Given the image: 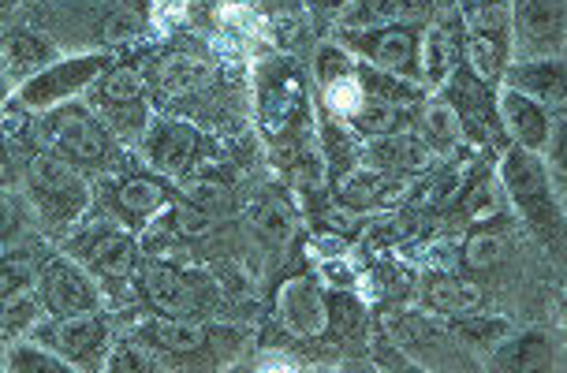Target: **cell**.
<instances>
[{"mask_svg": "<svg viewBox=\"0 0 567 373\" xmlns=\"http://www.w3.org/2000/svg\"><path fill=\"white\" fill-rule=\"evenodd\" d=\"M38 143L53 149L56 157L71 160L83 173L116 176L127 168V146L97 120L94 108L83 97H71L64 105H53L34 120Z\"/></svg>", "mask_w": 567, "mask_h": 373, "instance_id": "cell-1", "label": "cell"}, {"mask_svg": "<svg viewBox=\"0 0 567 373\" xmlns=\"http://www.w3.org/2000/svg\"><path fill=\"white\" fill-rule=\"evenodd\" d=\"M504 195L519 209L523 225L542 239L545 247L560 255L564 247V195L553 184V173L542 154L523 146L504 149L501 168H496Z\"/></svg>", "mask_w": 567, "mask_h": 373, "instance_id": "cell-2", "label": "cell"}, {"mask_svg": "<svg viewBox=\"0 0 567 373\" xmlns=\"http://www.w3.org/2000/svg\"><path fill=\"white\" fill-rule=\"evenodd\" d=\"M64 255L75 258L90 277L97 280L109 299L120 302L124 291L135 296V269H138V236L113 217H83L64 236Z\"/></svg>", "mask_w": 567, "mask_h": 373, "instance_id": "cell-3", "label": "cell"}, {"mask_svg": "<svg viewBox=\"0 0 567 373\" xmlns=\"http://www.w3.org/2000/svg\"><path fill=\"white\" fill-rule=\"evenodd\" d=\"M23 190L38 220L56 236H68L90 214V201H94V187H90L83 168L56 157L53 149H38L27 157Z\"/></svg>", "mask_w": 567, "mask_h": 373, "instance_id": "cell-4", "label": "cell"}, {"mask_svg": "<svg viewBox=\"0 0 567 373\" xmlns=\"http://www.w3.org/2000/svg\"><path fill=\"white\" fill-rule=\"evenodd\" d=\"M131 336L138 344H146L161 362L179 359L184 366H220V362H228L243 348V329L209 325L202 318L150 314L131 329Z\"/></svg>", "mask_w": 567, "mask_h": 373, "instance_id": "cell-5", "label": "cell"}, {"mask_svg": "<svg viewBox=\"0 0 567 373\" xmlns=\"http://www.w3.org/2000/svg\"><path fill=\"white\" fill-rule=\"evenodd\" d=\"M258 124L272 143H288L299 149L310 143V94L307 79L291 60H269L255 75Z\"/></svg>", "mask_w": 567, "mask_h": 373, "instance_id": "cell-6", "label": "cell"}, {"mask_svg": "<svg viewBox=\"0 0 567 373\" xmlns=\"http://www.w3.org/2000/svg\"><path fill=\"white\" fill-rule=\"evenodd\" d=\"M83 101L124 146H138L142 131L154 120L146 79H142V68L135 64H116L113 60V64L90 83Z\"/></svg>", "mask_w": 567, "mask_h": 373, "instance_id": "cell-7", "label": "cell"}, {"mask_svg": "<svg viewBox=\"0 0 567 373\" xmlns=\"http://www.w3.org/2000/svg\"><path fill=\"white\" fill-rule=\"evenodd\" d=\"M463 23V64L501 86L512 64V0H452Z\"/></svg>", "mask_w": 567, "mask_h": 373, "instance_id": "cell-8", "label": "cell"}, {"mask_svg": "<svg viewBox=\"0 0 567 373\" xmlns=\"http://www.w3.org/2000/svg\"><path fill=\"white\" fill-rule=\"evenodd\" d=\"M135 291L154 314L165 318H206L220 299L217 280L202 269H179L168 261H142L135 269Z\"/></svg>", "mask_w": 567, "mask_h": 373, "instance_id": "cell-9", "label": "cell"}, {"mask_svg": "<svg viewBox=\"0 0 567 373\" xmlns=\"http://www.w3.org/2000/svg\"><path fill=\"white\" fill-rule=\"evenodd\" d=\"M113 64L109 49H83V53H60L53 64H45L38 75L16 86V105L27 113H45L53 105H64L71 97H83L90 83Z\"/></svg>", "mask_w": 567, "mask_h": 373, "instance_id": "cell-10", "label": "cell"}, {"mask_svg": "<svg viewBox=\"0 0 567 373\" xmlns=\"http://www.w3.org/2000/svg\"><path fill=\"white\" fill-rule=\"evenodd\" d=\"M337 42L354 60L422 86V23H389L373 30H340Z\"/></svg>", "mask_w": 567, "mask_h": 373, "instance_id": "cell-11", "label": "cell"}, {"mask_svg": "<svg viewBox=\"0 0 567 373\" xmlns=\"http://www.w3.org/2000/svg\"><path fill=\"white\" fill-rule=\"evenodd\" d=\"M138 149H142V160H146L157 176L190 179L198 173L202 160L213 154V143L202 135V127L187 124V120L157 116L142 131Z\"/></svg>", "mask_w": 567, "mask_h": 373, "instance_id": "cell-12", "label": "cell"}, {"mask_svg": "<svg viewBox=\"0 0 567 373\" xmlns=\"http://www.w3.org/2000/svg\"><path fill=\"white\" fill-rule=\"evenodd\" d=\"M30 336L53 348L56 355H64L75 370H101L116 329L105 310H86V314L71 318H42L30 329Z\"/></svg>", "mask_w": 567, "mask_h": 373, "instance_id": "cell-13", "label": "cell"}, {"mask_svg": "<svg viewBox=\"0 0 567 373\" xmlns=\"http://www.w3.org/2000/svg\"><path fill=\"white\" fill-rule=\"evenodd\" d=\"M34 296L42 302V318H71V314H86V310L105 307V296H101L97 280L90 277L75 258H68L64 250L42 258Z\"/></svg>", "mask_w": 567, "mask_h": 373, "instance_id": "cell-14", "label": "cell"}, {"mask_svg": "<svg viewBox=\"0 0 567 373\" xmlns=\"http://www.w3.org/2000/svg\"><path fill=\"white\" fill-rule=\"evenodd\" d=\"M437 90L455 108V116H460L463 138H467V143H478V146L508 143V135H504V127H501V113H496V86L493 83L478 79L467 64H460Z\"/></svg>", "mask_w": 567, "mask_h": 373, "instance_id": "cell-15", "label": "cell"}, {"mask_svg": "<svg viewBox=\"0 0 567 373\" xmlns=\"http://www.w3.org/2000/svg\"><path fill=\"white\" fill-rule=\"evenodd\" d=\"M564 0H512V60L564 56Z\"/></svg>", "mask_w": 567, "mask_h": 373, "instance_id": "cell-16", "label": "cell"}, {"mask_svg": "<svg viewBox=\"0 0 567 373\" xmlns=\"http://www.w3.org/2000/svg\"><path fill=\"white\" fill-rule=\"evenodd\" d=\"M101 195H105V217L120 220L124 228H131L138 236V231H146L154 220L165 214L172 206V190L161 184L157 176H146V173H116V176H105V187H101Z\"/></svg>", "mask_w": 567, "mask_h": 373, "instance_id": "cell-17", "label": "cell"}, {"mask_svg": "<svg viewBox=\"0 0 567 373\" xmlns=\"http://www.w3.org/2000/svg\"><path fill=\"white\" fill-rule=\"evenodd\" d=\"M463 64V23L452 0H437L422 27V83L437 90Z\"/></svg>", "mask_w": 567, "mask_h": 373, "instance_id": "cell-18", "label": "cell"}, {"mask_svg": "<svg viewBox=\"0 0 567 373\" xmlns=\"http://www.w3.org/2000/svg\"><path fill=\"white\" fill-rule=\"evenodd\" d=\"M56 56H60V45L38 23H27V19L12 15L0 27V60H4L16 86L27 83L30 75H38L45 64H53Z\"/></svg>", "mask_w": 567, "mask_h": 373, "instance_id": "cell-19", "label": "cell"}, {"mask_svg": "<svg viewBox=\"0 0 567 373\" xmlns=\"http://www.w3.org/2000/svg\"><path fill=\"white\" fill-rule=\"evenodd\" d=\"M496 113H501L504 135H508L515 146L542 154L545 143H549L553 116L560 113V108L542 105V101L526 97V94H519V90H512V86H496Z\"/></svg>", "mask_w": 567, "mask_h": 373, "instance_id": "cell-20", "label": "cell"}, {"mask_svg": "<svg viewBox=\"0 0 567 373\" xmlns=\"http://www.w3.org/2000/svg\"><path fill=\"white\" fill-rule=\"evenodd\" d=\"M362 157H367L370 168H378L384 176H419L437 165V154H433L419 135H408V131H392V135L370 138Z\"/></svg>", "mask_w": 567, "mask_h": 373, "instance_id": "cell-21", "label": "cell"}, {"mask_svg": "<svg viewBox=\"0 0 567 373\" xmlns=\"http://www.w3.org/2000/svg\"><path fill=\"white\" fill-rule=\"evenodd\" d=\"M277 314L296 336H321L329 329V296L310 277H296L280 288Z\"/></svg>", "mask_w": 567, "mask_h": 373, "instance_id": "cell-22", "label": "cell"}, {"mask_svg": "<svg viewBox=\"0 0 567 373\" xmlns=\"http://www.w3.org/2000/svg\"><path fill=\"white\" fill-rule=\"evenodd\" d=\"M564 56H534V60H512L501 75V86H512L519 94L542 101L549 108H564Z\"/></svg>", "mask_w": 567, "mask_h": 373, "instance_id": "cell-23", "label": "cell"}, {"mask_svg": "<svg viewBox=\"0 0 567 373\" xmlns=\"http://www.w3.org/2000/svg\"><path fill=\"white\" fill-rule=\"evenodd\" d=\"M437 0H348L337 12V30H373L389 23H422Z\"/></svg>", "mask_w": 567, "mask_h": 373, "instance_id": "cell-24", "label": "cell"}, {"mask_svg": "<svg viewBox=\"0 0 567 373\" xmlns=\"http://www.w3.org/2000/svg\"><path fill=\"white\" fill-rule=\"evenodd\" d=\"M553 336L549 332L538 329H526V332H508L489 348V366L493 370H542L553 366Z\"/></svg>", "mask_w": 567, "mask_h": 373, "instance_id": "cell-25", "label": "cell"}, {"mask_svg": "<svg viewBox=\"0 0 567 373\" xmlns=\"http://www.w3.org/2000/svg\"><path fill=\"white\" fill-rule=\"evenodd\" d=\"M419 299L425 310H437V314H449V318L474 314L485 302L478 284H471V280H463L455 273H425L419 284Z\"/></svg>", "mask_w": 567, "mask_h": 373, "instance_id": "cell-26", "label": "cell"}, {"mask_svg": "<svg viewBox=\"0 0 567 373\" xmlns=\"http://www.w3.org/2000/svg\"><path fill=\"white\" fill-rule=\"evenodd\" d=\"M142 79H146L150 94H157L161 101L195 94V86L206 79V60L187 56V53H168V56H157L154 64L142 72Z\"/></svg>", "mask_w": 567, "mask_h": 373, "instance_id": "cell-27", "label": "cell"}, {"mask_svg": "<svg viewBox=\"0 0 567 373\" xmlns=\"http://www.w3.org/2000/svg\"><path fill=\"white\" fill-rule=\"evenodd\" d=\"M419 127H422V143L433 149L437 157L444 154H455V149H463V124L460 116H455V108L444 101V94L422 101V113H419Z\"/></svg>", "mask_w": 567, "mask_h": 373, "instance_id": "cell-28", "label": "cell"}, {"mask_svg": "<svg viewBox=\"0 0 567 373\" xmlns=\"http://www.w3.org/2000/svg\"><path fill=\"white\" fill-rule=\"evenodd\" d=\"M340 198L351 209H381L396 198V176H384L378 168H359V173L340 176Z\"/></svg>", "mask_w": 567, "mask_h": 373, "instance_id": "cell-29", "label": "cell"}, {"mask_svg": "<svg viewBox=\"0 0 567 373\" xmlns=\"http://www.w3.org/2000/svg\"><path fill=\"white\" fill-rule=\"evenodd\" d=\"M4 370H12V373H71L75 366L64 359V355H56L53 348H45L42 340H16L12 348L4 351Z\"/></svg>", "mask_w": 567, "mask_h": 373, "instance_id": "cell-30", "label": "cell"}, {"mask_svg": "<svg viewBox=\"0 0 567 373\" xmlns=\"http://www.w3.org/2000/svg\"><path fill=\"white\" fill-rule=\"evenodd\" d=\"M38 321H42V302L34 288L0 296V336H30Z\"/></svg>", "mask_w": 567, "mask_h": 373, "instance_id": "cell-31", "label": "cell"}, {"mask_svg": "<svg viewBox=\"0 0 567 373\" xmlns=\"http://www.w3.org/2000/svg\"><path fill=\"white\" fill-rule=\"evenodd\" d=\"M101 370H113V373H157L165 370V362H161L154 351L146 344H138L135 336H113V344L105 351V362H101Z\"/></svg>", "mask_w": 567, "mask_h": 373, "instance_id": "cell-32", "label": "cell"}, {"mask_svg": "<svg viewBox=\"0 0 567 373\" xmlns=\"http://www.w3.org/2000/svg\"><path fill=\"white\" fill-rule=\"evenodd\" d=\"M38 269H42V258H34L23 247L4 250L0 247V296L8 291H27L38 284Z\"/></svg>", "mask_w": 567, "mask_h": 373, "instance_id": "cell-33", "label": "cell"}, {"mask_svg": "<svg viewBox=\"0 0 567 373\" xmlns=\"http://www.w3.org/2000/svg\"><path fill=\"white\" fill-rule=\"evenodd\" d=\"M250 217H255V228L258 236L266 239V244H277L284 247L291 236V228H296V217H291V206L284 198H261L255 209H250Z\"/></svg>", "mask_w": 567, "mask_h": 373, "instance_id": "cell-34", "label": "cell"}, {"mask_svg": "<svg viewBox=\"0 0 567 373\" xmlns=\"http://www.w3.org/2000/svg\"><path fill=\"white\" fill-rule=\"evenodd\" d=\"M501 258H504V236H501V231H493V228H478L467 239V247H463V266L474 269V273H478V269L496 266Z\"/></svg>", "mask_w": 567, "mask_h": 373, "instance_id": "cell-35", "label": "cell"}, {"mask_svg": "<svg viewBox=\"0 0 567 373\" xmlns=\"http://www.w3.org/2000/svg\"><path fill=\"white\" fill-rule=\"evenodd\" d=\"M452 329L460 332L463 340H471V344H482L485 351H489L501 336H508L512 332V325L504 318H478V310H474V314H460Z\"/></svg>", "mask_w": 567, "mask_h": 373, "instance_id": "cell-36", "label": "cell"}, {"mask_svg": "<svg viewBox=\"0 0 567 373\" xmlns=\"http://www.w3.org/2000/svg\"><path fill=\"white\" fill-rule=\"evenodd\" d=\"M19 184V168L12 157V143H8V131L0 124V187H12Z\"/></svg>", "mask_w": 567, "mask_h": 373, "instance_id": "cell-37", "label": "cell"}, {"mask_svg": "<svg viewBox=\"0 0 567 373\" xmlns=\"http://www.w3.org/2000/svg\"><path fill=\"white\" fill-rule=\"evenodd\" d=\"M12 94H16V83H12V75H8V68H4V60H0V108L12 101Z\"/></svg>", "mask_w": 567, "mask_h": 373, "instance_id": "cell-38", "label": "cell"}, {"mask_svg": "<svg viewBox=\"0 0 567 373\" xmlns=\"http://www.w3.org/2000/svg\"><path fill=\"white\" fill-rule=\"evenodd\" d=\"M19 4H23V0H0V27L19 12Z\"/></svg>", "mask_w": 567, "mask_h": 373, "instance_id": "cell-39", "label": "cell"}, {"mask_svg": "<svg viewBox=\"0 0 567 373\" xmlns=\"http://www.w3.org/2000/svg\"><path fill=\"white\" fill-rule=\"evenodd\" d=\"M313 8H318V12H340L343 4H348V0H310Z\"/></svg>", "mask_w": 567, "mask_h": 373, "instance_id": "cell-40", "label": "cell"}]
</instances>
